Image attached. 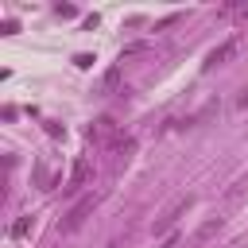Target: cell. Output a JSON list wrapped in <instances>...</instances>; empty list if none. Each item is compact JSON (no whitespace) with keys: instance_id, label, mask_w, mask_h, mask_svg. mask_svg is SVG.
Listing matches in <instances>:
<instances>
[{"instance_id":"cell-1","label":"cell","mask_w":248,"mask_h":248,"mask_svg":"<svg viewBox=\"0 0 248 248\" xmlns=\"http://www.w3.org/2000/svg\"><path fill=\"white\" fill-rule=\"evenodd\" d=\"M97 202H101V194H85L81 202H74V205H70V213L58 221V232H78V229L89 221V213L97 209Z\"/></svg>"},{"instance_id":"cell-2","label":"cell","mask_w":248,"mask_h":248,"mask_svg":"<svg viewBox=\"0 0 248 248\" xmlns=\"http://www.w3.org/2000/svg\"><path fill=\"white\" fill-rule=\"evenodd\" d=\"M190 205H194V198H190V194H182V198H174V202H170V205H167V209H163V213L155 217V225H151V232H155V236H163V232L170 236V229H174V221H178V217H182V213H186Z\"/></svg>"},{"instance_id":"cell-3","label":"cell","mask_w":248,"mask_h":248,"mask_svg":"<svg viewBox=\"0 0 248 248\" xmlns=\"http://www.w3.org/2000/svg\"><path fill=\"white\" fill-rule=\"evenodd\" d=\"M240 54V35H232V39H225L221 46H213L209 54H205V70H217V66H229L232 58Z\"/></svg>"},{"instance_id":"cell-4","label":"cell","mask_w":248,"mask_h":248,"mask_svg":"<svg viewBox=\"0 0 248 248\" xmlns=\"http://www.w3.org/2000/svg\"><path fill=\"white\" fill-rule=\"evenodd\" d=\"M221 229H225V221H221V217H209V221H202V225H198V229L190 232L186 248H205V244H209V240H213V236H217Z\"/></svg>"},{"instance_id":"cell-5","label":"cell","mask_w":248,"mask_h":248,"mask_svg":"<svg viewBox=\"0 0 248 248\" xmlns=\"http://www.w3.org/2000/svg\"><path fill=\"white\" fill-rule=\"evenodd\" d=\"M116 136H120V128H116L112 116H97V120L89 124V140H93V143H105V147H108Z\"/></svg>"},{"instance_id":"cell-6","label":"cell","mask_w":248,"mask_h":248,"mask_svg":"<svg viewBox=\"0 0 248 248\" xmlns=\"http://www.w3.org/2000/svg\"><path fill=\"white\" fill-rule=\"evenodd\" d=\"M85 182H89V163H85V159H78V163H74V170H70V182H66L62 190H66V194H78Z\"/></svg>"},{"instance_id":"cell-7","label":"cell","mask_w":248,"mask_h":248,"mask_svg":"<svg viewBox=\"0 0 248 248\" xmlns=\"http://www.w3.org/2000/svg\"><path fill=\"white\" fill-rule=\"evenodd\" d=\"M132 151H136V140H132V136H116V140L108 143V155H116V163H120V159H128Z\"/></svg>"},{"instance_id":"cell-8","label":"cell","mask_w":248,"mask_h":248,"mask_svg":"<svg viewBox=\"0 0 248 248\" xmlns=\"http://www.w3.org/2000/svg\"><path fill=\"white\" fill-rule=\"evenodd\" d=\"M225 198H229L232 205H236V202H244V198H248V174H244V178H236V182H232V190H229Z\"/></svg>"},{"instance_id":"cell-9","label":"cell","mask_w":248,"mask_h":248,"mask_svg":"<svg viewBox=\"0 0 248 248\" xmlns=\"http://www.w3.org/2000/svg\"><path fill=\"white\" fill-rule=\"evenodd\" d=\"M27 232H31V217H19V221L12 225V240H23Z\"/></svg>"},{"instance_id":"cell-10","label":"cell","mask_w":248,"mask_h":248,"mask_svg":"<svg viewBox=\"0 0 248 248\" xmlns=\"http://www.w3.org/2000/svg\"><path fill=\"white\" fill-rule=\"evenodd\" d=\"M221 16H248V4H225Z\"/></svg>"},{"instance_id":"cell-11","label":"cell","mask_w":248,"mask_h":248,"mask_svg":"<svg viewBox=\"0 0 248 248\" xmlns=\"http://www.w3.org/2000/svg\"><path fill=\"white\" fill-rule=\"evenodd\" d=\"M54 12H58V16H78V8H74V4H54Z\"/></svg>"},{"instance_id":"cell-12","label":"cell","mask_w":248,"mask_h":248,"mask_svg":"<svg viewBox=\"0 0 248 248\" xmlns=\"http://www.w3.org/2000/svg\"><path fill=\"white\" fill-rule=\"evenodd\" d=\"M0 31H4V35H12V31H19V23H16V19H4V23H0Z\"/></svg>"},{"instance_id":"cell-13","label":"cell","mask_w":248,"mask_h":248,"mask_svg":"<svg viewBox=\"0 0 248 248\" xmlns=\"http://www.w3.org/2000/svg\"><path fill=\"white\" fill-rule=\"evenodd\" d=\"M159 248H178V232H170V236H163V244Z\"/></svg>"},{"instance_id":"cell-14","label":"cell","mask_w":248,"mask_h":248,"mask_svg":"<svg viewBox=\"0 0 248 248\" xmlns=\"http://www.w3.org/2000/svg\"><path fill=\"white\" fill-rule=\"evenodd\" d=\"M236 108H248V85L240 89V97H236Z\"/></svg>"}]
</instances>
